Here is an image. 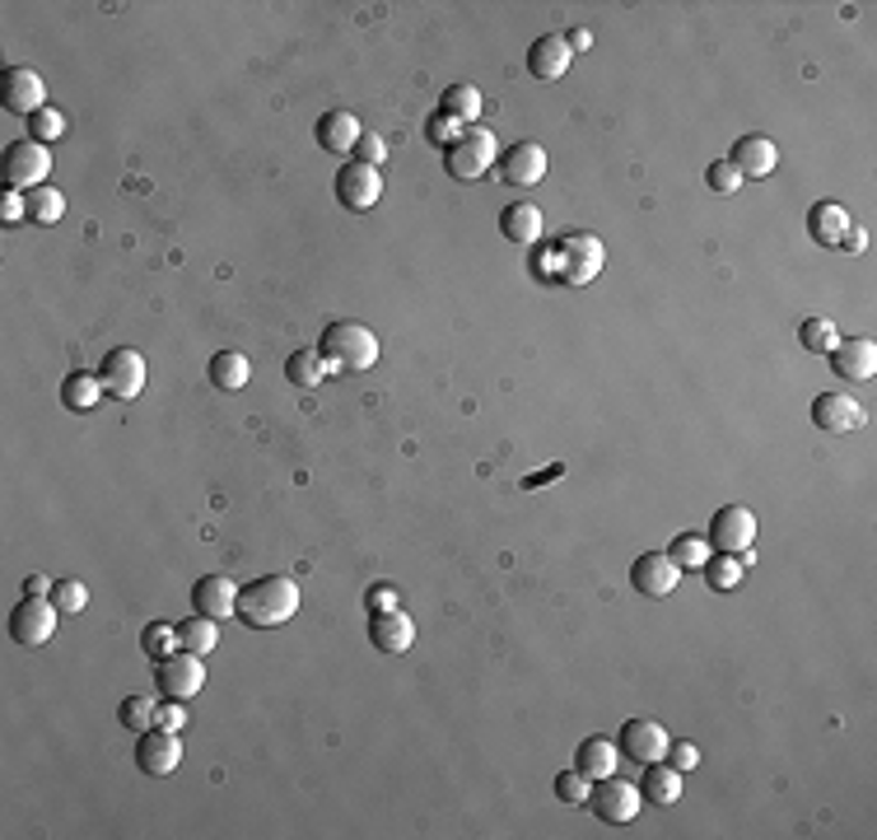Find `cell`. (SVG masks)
I'll use <instances>...</instances> for the list:
<instances>
[{
	"label": "cell",
	"mask_w": 877,
	"mask_h": 840,
	"mask_svg": "<svg viewBox=\"0 0 877 840\" xmlns=\"http://www.w3.org/2000/svg\"><path fill=\"white\" fill-rule=\"evenodd\" d=\"M295 612H299V583L289 575H262L248 589H239V621L252 631L285 626Z\"/></svg>",
	"instance_id": "cell-1"
},
{
	"label": "cell",
	"mask_w": 877,
	"mask_h": 840,
	"mask_svg": "<svg viewBox=\"0 0 877 840\" xmlns=\"http://www.w3.org/2000/svg\"><path fill=\"white\" fill-rule=\"evenodd\" d=\"M602 239L598 233H564V239L547 243L537 252V271L547 281H564V285H589L602 271Z\"/></svg>",
	"instance_id": "cell-2"
},
{
	"label": "cell",
	"mask_w": 877,
	"mask_h": 840,
	"mask_svg": "<svg viewBox=\"0 0 877 840\" xmlns=\"http://www.w3.org/2000/svg\"><path fill=\"white\" fill-rule=\"evenodd\" d=\"M318 350L331 364V374H364L379 364V337L364 323H327Z\"/></svg>",
	"instance_id": "cell-3"
},
{
	"label": "cell",
	"mask_w": 877,
	"mask_h": 840,
	"mask_svg": "<svg viewBox=\"0 0 877 840\" xmlns=\"http://www.w3.org/2000/svg\"><path fill=\"white\" fill-rule=\"evenodd\" d=\"M495 164H500V141L491 127H467L462 141L453 150H443V168H448V178H458V183H476Z\"/></svg>",
	"instance_id": "cell-4"
},
{
	"label": "cell",
	"mask_w": 877,
	"mask_h": 840,
	"mask_svg": "<svg viewBox=\"0 0 877 840\" xmlns=\"http://www.w3.org/2000/svg\"><path fill=\"white\" fill-rule=\"evenodd\" d=\"M154 687H160L164 700H191V696L206 687V663H201V654L178 650L173 658H164L160 668H154Z\"/></svg>",
	"instance_id": "cell-5"
},
{
	"label": "cell",
	"mask_w": 877,
	"mask_h": 840,
	"mask_svg": "<svg viewBox=\"0 0 877 840\" xmlns=\"http://www.w3.org/2000/svg\"><path fill=\"white\" fill-rule=\"evenodd\" d=\"M56 602L52 598H29L24 593V602L10 612V640L14 644H24V650H37V644H47L52 635H56Z\"/></svg>",
	"instance_id": "cell-6"
},
{
	"label": "cell",
	"mask_w": 877,
	"mask_h": 840,
	"mask_svg": "<svg viewBox=\"0 0 877 840\" xmlns=\"http://www.w3.org/2000/svg\"><path fill=\"white\" fill-rule=\"evenodd\" d=\"M589 804H593V812L602 817V822L626 827V822H635V817H639V804H645V794H639L635 785H626V779L607 775V779H593Z\"/></svg>",
	"instance_id": "cell-7"
},
{
	"label": "cell",
	"mask_w": 877,
	"mask_h": 840,
	"mask_svg": "<svg viewBox=\"0 0 877 840\" xmlns=\"http://www.w3.org/2000/svg\"><path fill=\"white\" fill-rule=\"evenodd\" d=\"M99 379L108 388V397H117V402L141 397V388H145V360H141V350H131V346L108 350L103 364H99Z\"/></svg>",
	"instance_id": "cell-8"
},
{
	"label": "cell",
	"mask_w": 877,
	"mask_h": 840,
	"mask_svg": "<svg viewBox=\"0 0 877 840\" xmlns=\"http://www.w3.org/2000/svg\"><path fill=\"white\" fill-rule=\"evenodd\" d=\"M47 173H52V154H47L43 141H33V135H24V141H14V145L6 150V178H10L14 192L43 187Z\"/></svg>",
	"instance_id": "cell-9"
},
{
	"label": "cell",
	"mask_w": 877,
	"mask_h": 840,
	"mask_svg": "<svg viewBox=\"0 0 877 840\" xmlns=\"http://www.w3.org/2000/svg\"><path fill=\"white\" fill-rule=\"evenodd\" d=\"M379 197H383V173H379V168H369V164H360V160L341 164V173H337V201H341L346 210L364 215V210L379 206Z\"/></svg>",
	"instance_id": "cell-10"
},
{
	"label": "cell",
	"mask_w": 877,
	"mask_h": 840,
	"mask_svg": "<svg viewBox=\"0 0 877 840\" xmlns=\"http://www.w3.org/2000/svg\"><path fill=\"white\" fill-rule=\"evenodd\" d=\"M710 546H719V552H728V556H737V552H752V542H756V514L747 510V504H724L714 519H710Z\"/></svg>",
	"instance_id": "cell-11"
},
{
	"label": "cell",
	"mask_w": 877,
	"mask_h": 840,
	"mask_svg": "<svg viewBox=\"0 0 877 840\" xmlns=\"http://www.w3.org/2000/svg\"><path fill=\"white\" fill-rule=\"evenodd\" d=\"M0 103H6L10 112H19V117H37L47 108V85L37 80V70L10 66L6 75H0Z\"/></svg>",
	"instance_id": "cell-12"
},
{
	"label": "cell",
	"mask_w": 877,
	"mask_h": 840,
	"mask_svg": "<svg viewBox=\"0 0 877 840\" xmlns=\"http://www.w3.org/2000/svg\"><path fill=\"white\" fill-rule=\"evenodd\" d=\"M500 178L509 187H537L541 178H547V150H541L537 141H518L500 154Z\"/></svg>",
	"instance_id": "cell-13"
},
{
	"label": "cell",
	"mask_w": 877,
	"mask_h": 840,
	"mask_svg": "<svg viewBox=\"0 0 877 840\" xmlns=\"http://www.w3.org/2000/svg\"><path fill=\"white\" fill-rule=\"evenodd\" d=\"M191 612H201L210 621H224V617H239V583L229 575H201L191 583Z\"/></svg>",
	"instance_id": "cell-14"
},
{
	"label": "cell",
	"mask_w": 877,
	"mask_h": 840,
	"mask_svg": "<svg viewBox=\"0 0 877 840\" xmlns=\"http://www.w3.org/2000/svg\"><path fill=\"white\" fill-rule=\"evenodd\" d=\"M183 761V742L178 733L168 729H145L141 738H135V766H141L145 775H173Z\"/></svg>",
	"instance_id": "cell-15"
},
{
	"label": "cell",
	"mask_w": 877,
	"mask_h": 840,
	"mask_svg": "<svg viewBox=\"0 0 877 840\" xmlns=\"http://www.w3.org/2000/svg\"><path fill=\"white\" fill-rule=\"evenodd\" d=\"M631 583L645 598H668L677 583H681V565L668 552H645V556L631 565Z\"/></svg>",
	"instance_id": "cell-16"
},
{
	"label": "cell",
	"mask_w": 877,
	"mask_h": 840,
	"mask_svg": "<svg viewBox=\"0 0 877 840\" xmlns=\"http://www.w3.org/2000/svg\"><path fill=\"white\" fill-rule=\"evenodd\" d=\"M621 756L639 761V766H649V761H662L668 756V733L654 719H626V729H621Z\"/></svg>",
	"instance_id": "cell-17"
},
{
	"label": "cell",
	"mask_w": 877,
	"mask_h": 840,
	"mask_svg": "<svg viewBox=\"0 0 877 840\" xmlns=\"http://www.w3.org/2000/svg\"><path fill=\"white\" fill-rule=\"evenodd\" d=\"M812 425L826 429V435H849V429L864 425V406L849 393H822L812 397Z\"/></svg>",
	"instance_id": "cell-18"
},
{
	"label": "cell",
	"mask_w": 877,
	"mask_h": 840,
	"mask_svg": "<svg viewBox=\"0 0 877 840\" xmlns=\"http://www.w3.org/2000/svg\"><path fill=\"white\" fill-rule=\"evenodd\" d=\"M831 369H835V379H845V383H868L877 374V341H868V337L841 341L831 350Z\"/></svg>",
	"instance_id": "cell-19"
},
{
	"label": "cell",
	"mask_w": 877,
	"mask_h": 840,
	"mask_svg": "<svg viewBox=\"0 0 877 840\" xmlns=\"http://www.w3.org/2000/svg\"><path fill=\"white\" fill-rule=\"evenodd\" d=\"M314 135H318V145H322L327 154H355L364 127H360V117H355V112L337 108V112H322V117H318Z\"/></svg>",
	"instance_id": "cell-20"
},
{
	"label": "cell",
	"mask_w": 877,
	"mask_h": 840,
	"mask_svg": "<svg viewBox=\"0 0 877 840\" xmlns=\"http://www.w3.org/2000/svg\"><path fill=\"white\" fill-rule=\"evenodd\" d=\"M728 164L743 173V178H770L775 164H779V145L770 141V135H743V141L733 145Z\"/></svg>",
	"instance_id": "cell-21"
},
{
	"label": "cell",
	"mask_w": 877,
	"mask_h": 840,
	"mask_svg": "<svg viewBox=\"0 0 877 840\" xmlns=\"http://www.w3.org/2000/svg\"><path fill=\"white\" fill-rule=\"evenodd\" d=\"M570 43H564V33H547V37H537V43L528 47V70H533V80H541V85H551V80H560L564 70H570Z\"/></svg>",
	"instance_id": "cell-22"
},
{
	"label": "cell",
	"mask_w": 877,
	"mask_h": 840,
	"mask_svg": "<svg viewBox=\"0 0 877 840\" xmlns=\"http://www.w3.org/2000/svg\"><path fill=\"white\" fill-rule=\"evenodd\" d=\"M369 640L379 644L383 654H406L416 644V621L406 617V612H374L369 617Z\"/></svg>",
	"instance_id": "cell-23"
},
{
	"label": "cell",
	"mask_w": 877,
	"mask_h": 840,
	"mask_svg": "<svg viewBox=\"0 0 877 840\" xmlns=\"http://www.w3.org/2000/svg\"><path fill=\"white\" fill-rule=\"evenodd\" d=\"M621 766V748L612 738H583L579 752H574V771L589 775V779H607Z\"/></svg>",
	"instance_id": "cell-24"
},
{
	"label": "cell",
	"mask_w": 877,
	"mask_h": 840,
	"mask_svg": "<svg viewBox=\"0 0 877 840\" xmlns=\"http://www.w3.org/2000/svg\"><path fill=\"white\" fill-rule=\"evenodd\" d=\"M849 210L845 206H835V201H816L812 210H808V233L822 248H841V239L849 233Z\"/></svg>",
	"instance_id": "cell-25"
},
{
	"label": "cell",
	"mask_w": 877,
	"mask_h": 840,
	"mask_svg": "<svg viewBox=\"0 0 877 840\" xmlns=\"http://www.w3.org/2000/svg\"><path fill=\"white\" fill-rule=\"evenodd\" d=\"M500 233L509 243H537L541 239V210L533 201H514L500 210Z\"/></svg>",
	"instance_id": "cell-26"
},
{
	"label": "cell",
	"mask_w": 877,
	"mask_h": 840,
	"mask_svg": "<svg viewBox=\"0 0 877 840\" xmlns=\"http://www.w3.org/2000/svg\"><path fill=\"white\" fill-rule=\"evenodd\" d=\"M206 374H210V383H216L220 393H239V388L252 379V364H248L243 350H220V356H210Z\"/></svg>",
	"instance_id": "cell-27"
},
{
	"label": "cell",
	"mask_w": 877,
	"mask_h": 840,
	"mask_svg": "<svg viewBox=\"0 0 877 840\" xmlns=\"http://www.w3.org/2000/svg\"><path fill=\"white\" fill-rule=\"evenodd\" d=\"M639 794L645 798H654V804H677L681 798V771H672L668 761H649L645 766V785H639Z\"/></svg>",
	"instance_id": "cell-28"
},
{
	"label": "cell",
	"mask_w": 877,
	"mask_h": 840,
	"mask_svg": "<svg viewBox=\"0 0 877 840\" xmlns=\"http://www.w3.org/2000/svg\"><path fill=\"white\" fill-rule=\"evenodd\" d=\"M178 644H183V650H191V654H201V658L216 654V644H220V621L191 612L187 621H178Z\"/></svg>",
	"instance_id": "cell-29"
},
{
	"label": "cell",
	"mask_w": 877,
	"mask_h": 840,
	"mask_svg": "<svg viewBox=\"0 0 877 840\" xmlns=\"http://www.w3.org/2000/svg\"><path fill=\"white\" fill-rule=\"evenodd\" d=\"M285 379L295 388H322L331 379V364L322 360V350H295L285 364Z\"/></svg>",
	"instance_id": "cell-30"
},
{
	"label": "cell",
	"mask_w": 877,
	"mask_h": 840,
	"mask_svg": "<svg viewBox=\"0 0 877 840\" xmlns=\"http://www.w3.org/2000/svg\"><path fill=\"white\" fill-rule=\"evenodd\" d=\"M103 379L99 374H70L66 383H62V402L70 406V412H94V406L103 402Z\"/></svg>",
	"instance_id": "cell-31"
},
{
	"label": "cell",
	"mask_w": 877,
	"mask_h": 840,
	"mask_svg": "<svg viewBox=\"0 0 877 840\" xmlns=\"http://www.w3.org/2000/svg\"><path fill=\"white\" fill-rule=\"evenodd\" d=\"M439 112H448V117H458V122L472 127L476 117H481V94H476V85H448Z\"/></svg>",
	"instance_id": "cell-32"
},
{
	"label": "cell",
	"mask_w": 877,
	"mask_h": 840,
	"mask_svg": "<svg viewBox=\"0 0 877 840\" xmlns=\"http://www.w3.org/2000/svg\"><path fill=\"white\" fill-rule=\"evenodd\" d=\"M700 575L710 579V589H719V593H728V589H737L743 583V560L737 556H728V552H719V556H710L705 565H700Z\"/></svg>",
	"instance_id": "cell-33"
},
{
	"label": "cell",
	"mask_w": 877,
	"mask_h": 840,
	"mask_svg": "<svg viewBox=\"0 0 877 840\" xmlns=\"http://www.w3.org/2000/svg\"><path fill=\"white\" fill-rule=\"evenodd\" d=\"M668 556L681 565V570H700V565L710 560V537L705 533H677L672 546H668Z\"/></svg>",
	"instance_id": "cell-34"
},
{
	"label": "cell",
	"mask_w": 877,
	"mask_h": 840,
	"mask_svg": "<svg viewBox=\"0 0 877 840\" xmlns=\"http://www.w3.org/2000/svg\"><path fill=\"white\" fill-rule=\"evenodd\" d=\"M62 215H66V197H62L56 187L43 183V187L29 192V220H33V225H56Z\"/></svg>",
	"instance_id": "cell-35"
},
{
	"label": "cell",
	"mask_w": 877,
	"mask_h": 840,
	"mask_svg": "<svg viewBox=\"0 0 877 840\" xmlns=\"http://www.w3.org/2000/svg\"><path fill=\"white\" fill-rule=\"evenodd\" d=\"M798 341H803V350H812V356H831V350L841 346V331H835L831 318H808L798 327Z\"/></svg>",
	"instance_id": "cell-36"
},
{
	"label": "cell",
	"mask_w": 877,
	"mask_h": 840,
	"mask_svg": "<svg viewBox=\"0 0 877 840\" xmlns=\"http://www.w3.org/2000/svg\"><path fill=\"white\" fill-rule=\"evenodd\" d=\"M141 650H145L154 663L173 658V654L183 650V644H178V626H164V621H154V626H145V631H141Z\"/></svg>",
	"instance_id": "cell-37"
},
{
	"label": "cell",
	"mask_w": 877,
	"mask_h": 840,
	"mask_svg": "<svg viewBox=\"0 0 877 840\" xmlns=\"http://www.w3.org/2000/svg\"><path fill=\"white\" fill-rule=\"evenodd\" d=\"M462 135H467V122H458V117H448V112H435L430 127H425V141H430L435 150H453Z\"/></svg>",
	"instance_id": "cell-38"
},
{
	"label": "cell",
	"mask_w": 877,
	"mask_h": 840,
	"mask_svg": "<svg viewBox=\"0 0 877 840\" xmlns=\"http://www.w3.org/2000/svg\"><path fill=\"white\" fill-rule=\"evenodd\" d=\"M117 719L131 729V733H145V729H154V700H145V696H127L122 706H117Z\"/></svg>",
	"instance_id": "cell-39"
},
{
	"label": "cell",
	"mask_w": 877,
	"mask_h": 840,
	"mask_svg": "<svg viewBox=\"0 0 877 840\" xmlns=\"http://www.w3.org/2000/svg\"><path fill=\"white\" fill-rule=\"evenodd\" d=\"M52 602H56V608H62V612H85L89 608V589H85V583L80 579H62V583H56V589H52Z\"/></svg>",
	"instance_id": "cell-40"
},
{
	"label": "cell",
	"mask_w": 877,
	"mask_h": 840,
	"mask_svg": "<svg viewBox=\"0 0 877 840\" xmlns=\"http://www.w3.org/2000/svg\"><path fill=\"white\" fill-rule=\"evenodd\" d=\"M589 789H593V779L579 775V771H560V775H556L560 804H589Z\"/></svg>",
	"instance_id": "cell-41"
},
{
	"label": "cell",
	"mask_w": 877,
	"mask_h": 840,
	"mask_svg": "<svg viewBox=\"0 0 877 840\" xmlns=\"http://www.w3.org/2000/svg\"><path fill=\"white\" fill-rule=\"evenodd\" d=\"M710 192H719V197H737V187H743V173H737L728 160H714L710 173H705Z\"/></svg>",
	"instance_id": "cell-42"
},
{
	"label": "cell",
	"mask_w": 877,
	"mask_h": 840,
	"mask_svg": "<svg viewBox=\"0 0 877 840\" xmlns=\"http://www.w3.org/2000/svg\"><path fill=\"white\" fill-rule=\"evenodd\" d=\"M62 131H66V117L56 112V108H43L37 117H29V135H33V141H43V145L56 141Z\"/></svg>",
	"instance_id": "cell-43"
},
{
	"label": "cell",
	"mask_w": 877,
	"mask_h": 840,
	"mask_svg": "<svg viewBox=\"0 0 877 840\" xmlns=\"http://www.w3.org/2000/svg\"><path fill=\"white\" fill-rule=\"evenodd\" d=\"M355 160H360V164H369V168H379V164L387 160V141H383L379 131H364V135H360V145H355Z\"/></svg>",
	"instance_id": "cell-44"
},
{
	"label": "cell",
	"mask_w": 877,
	"mask_h": 840,
	"mask_svg": "<svg viewBox=\"0 0 877 840\" xmlns=\"http://www.w3.org/2000/svg\"><path fill=\"white\" fill-rule=\"evenodd\" d=\"M154 729L183 733V729H187V710H183V700H164V706H154Z\"/></svg>",
	"instance_id": "cell-45"
},
{
	"label": "cell",
	"mask_w": 877,
	"mask_h": 840,
	"mask_svg": "<svg viewBox=\"0 0 877 840\" xmlns=\"http://www.w3.org/2000/svg\"><path fill=\"white\" fill-rule=\"evenodd\" d=\"M29 215V192H6V197H0V225H19Z\"/></svg>",
	"instance_id": "cell-46"
},
{
	"label": "cell",
	"mask_w": 877,
	"mask_h": 840,
	"mask_svg": "<svg viewBox=\"0 0 877 840\" xmlns=\"http://www.w3.org/2000/svg\"><path fill=\"white\" fill-rule=\"evenodd\" d=\"M668 766L672 771H691V766H700V752L691 748V742H668Z\"/></svg>",
	"instance_id": "cell-47"
},
{
	"label": "cell",
	"mask_w": 877,
	"mask_h": 840,
	"mask_svg": "<svg viewBox=\"0 0 877 840\" xmlns=\"http://www.w3.org/2000/svg\"><path fill=\"white\" fill-rule=\"evenodd\" d=\"M364 608H369V612H393V608H397V589H387V583H379V589H369Z\"/></svg>",
	"instance_id": "cell-48"
},
{
	"label": "cell",
	"mask_w": 877,
	"mask_h": 840,
	"mask_svg": "<svg viewBox=\"0 0 877 840\" xmlns=\"http://www.w3.org/2000/svg\"><path fill=\"white\" fill-rule=\"evenodd\" d=\"M52 589H56V583H52L47 575H29V579H24V593H29V598H52Z\"/></svg>",
	"instance_id": "cell-49"
},
{
	"label": "cell",
	"mask_w": 877,
	"mask_h": 840,
	"mask_svg": "<svg viewBox=\"0 0 877 840\" xmlns=\"http://www.w3.org/2000/svg\"><path fill=\"white\" fill-rule=\"evenodd\" d=\"M841 248H845V252H864V248H868V233H864L859 225H849V233L841 239Z\"/></svg>",
	"instance_id": "cell-50"
},
{
	"label": "cell",
	"mask_w": 877,
	"mask_h": 840,
	"mask_svg": "<svg viewBox=\"0 0 877 840\" xmlns=\"http://www.w3.org/2000/svg\"><path fill=\"white\" fill-rule=\"evenodd\" d=\"M564 43H570V52H589L593 47V33L589 29H570V33H564Z\"/></svg>",
	"instance_id": "cell-51"
}]
</instances>
